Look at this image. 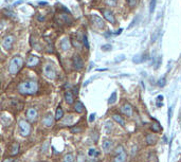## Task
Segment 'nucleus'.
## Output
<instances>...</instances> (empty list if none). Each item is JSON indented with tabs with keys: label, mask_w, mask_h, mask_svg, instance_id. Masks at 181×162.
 Masks as SVG:
<instances>
[{
	"label": "nucleus",
	"mask_w": 181,
	"mask_h": 162,
	"mask_svg": "<svg viewBox=\"0 0 181 162\" xmlns=\"http://www.w3.org/2000/svg\"><path fill=\"white\" fill-rule=\"evenodd\" d=\"M38 90V84L37 82L29 80V81L21 82L18 85V91L21 94H34Z\"/></svg>",
	"instance_id": "f257e3e1"
},
{
	"label": "nucleus",
	"mask_w": 181,
	"mask_h": 162,
	"mask_svg": "<svg viewBox=\"0 0 181 162\" xmlns=\"http://www.w3.org/2000/svg\"><path fill=\"white\" fill-rule=\"evenodd\" d=\"M23 61L20 56H14L13 58L11 59L10 62V65H8V71L11 74H16L18 71L20 70V68L23 67Z\"/></svg>",
	"instance_id": "f03ea898"
},
{
	"label": "nucleus",
	"mask_w": 181,
	"mask_h": 162,
	"mask_svg": "<svg viewBox=\"0 0 181 162\" xmlns=\"http://www.w3.org/2000/svg\"><path fill=\"white\" fill-rule=\"evenodd\" d=\"M18 130L23 137H28L31 132V125L29 124L28 121L20 120L18 122Z\"/></svg>",
	"instance_id": "7ed1b4c3"
},
{
	"label": "nucleus",
	"mask_w": 181,
	"mask_h": 162,
	"mask_svg": "<svg viewBox=\"0 0 181 162\" xmlns=\"http://www.w3.org/2000/svg\"><path fill=\"white\" fill-rule=\"evenodd\" d=\"M44 73H45L46 77H48L49 80H54L56 76L55 67L51 64H47L45 67H44Z\"/></svg>",
	"instance_id": "20e7f679"
},
{
	"label": "nucleus",
	"mask_w": 181,
	"mask_h": 162,
	"mask_svg": "<svg viewBox=\"0 0 181 162\" xmlns=\"http://www.w3.org/2000/svg\"><path fill=\"white\" fill-rule=\"evenodd\" d=\"M15 38L13 35H6L4 38L2 39V47L3 49H6V51L11 50L13 45H14Z\"/></svg>",
	"instance_id": "39448f33"
},
{
	"label": "nucleus",
	"mask_w": 181,
	"mask_h": 162,
	"mask_svg": "<svg viewBox=\"0 0 181 162\" xmlns=\"http://www.w3.org/2000/svg\"><path fill=\"white\" fill-rule=\"evenodd\" d=\"M72 65L73 68L76 70V71H80L84 68V62L82 57L80 55H74L72 58Z\"/></svg>",
	"instance_id": "423d86ee"
},
{
	"label": "nucleus",
	"mask_w": 181,
	"mask_h": 162,
	"mask_svg": "<svg viewBox=\"0 0 181 162\" xmlns=\"http://www.w3.org/2000/svg\"><path fill=\"white\" fill-rule=\"evenodd\" d=\"M38 117V111L36 108H29L27 110V119L30 122H35Z\"/></svg>",
	"instance_id": "0eeeda50"
},
{
	"label": "nucleus",
	"mask_w": 181,
	"mask_h": 162,
	"mask_svg": "<svg viewBox=\"0 0 181 162\" xmlns=\"http://www.w3.org/2000/svg\"><path fill=\"white\" fill-rule=\"evenodd\" d=\"M54 117H53V115L51 113V112H49V113H47V115L44 117V119H42V124L46 126V127H52L53 124H54Z\"/></svg>",
	"instance_id": "6e6552de"
},
{
	"label": "nucleus",
	"mask_w": 181,
	"mask_h": 162,
	"mask_svg": "<svg viewBox=\"0 0 181 162\" xmlns=\"http://www.w3.org/2000/svg\"><path fill=\"white\" fill-rule=\"evenodd\" d=\"M121 111H122L125 116H127V117H131L132 113H134V108L131 106V104L125 103V104H123L122 107H121Z\"/></svg>",
	"instance_id": "1a4fd4ad"
},
{
	"label": "nucleus",
	"mask_w": 181,
	"mask_h": 162,
	"mask_svg": "<svg viewBox=\"0 0 181 162\" xmlns=\"http://www.w3.org/2000/svg\"><path fill=\"white\" fill-rule=\"evenodd\" d=\"M103 15H104V18H105L107 21L111 23V25H114L116 23V19H114V15L110 10H103Z\"/></svg>",
	"instance_id": "9d476101"
},
{
	"label": "nucleus",
	"mask_w": 181,
	"mask_h": 162,
	"mask_svg": "<svg viewBox=\"0 0 181 162\" xmlns=\"http://www.w3.org/2000/svg\"><path fill=\"white\" fill-rule=\"evenodd\" d=\"M91 20H92V23H94L99 29H103L104 25H105L103 19H102L100 16H98V15H91Z\"/></svg>",
	"instance_id": "9b49d317"
},
{
	"label": "nucleus",
	"mask_w": 181,
	"mask_h": 162,
	"mask_svg": "<svg viewBox=\"0 0 181 162\" xmlns=\"http://www.w3.org/2000/svg\"><path fill=\"white\" fill-rule=\"evenodd\" d=\"M59 47H61V51H68L71 47V44H70V40L68 37H65L61 40V44H59Z\"/></svg>",
	"instance_id": "f8f14e48"
},
{
	"label": "nucleus",
	"mask_w": 181,
	"mask_h": 162,
	"mask_svg": "<svg viewBox=\"0 0 181 162\" xmlns=\"http://www.w3.org/2000/svg\"><path fill=\"white\" fill-rule=\"evenodd\" d=\"M126 160H127V153L125 151L113 157V162H126Z\"/></svg>",
	"instance_id": "ddd939ff"
},
{
	"label": "nucleus",
	"mask_w": 181,
	"mask_h": 162,
	"mask_svg": "<svg viewBox=\"0 0 181 162\" xmlns=\"http://www.w3.org/2000/svg\"><path fill=\"white\" fill-rule=\"evenodd\" d=\"M112 147V141L109 139H104L103 142H102V148L105 153H109L110 149Z\"/></svg>",
	"instance_id": "4468645a"
},
{
	"label": "nucleus",
	"mask_w": 181,
	"mask_h": 162,
	"mask_svg": "<svg viewBox=\"0 0 181 162\" xmlns=\"http://www.w3.org/2000/svg\"><path fill=\"white\" fill-rule=\"evenodd\" d=\"M157 140H158V138H157V136L155 134H148L146 136L145 141H146V143H147L148 145H154V144L157 143Z\"/></svg>",
	"instance_id": "2eb2a0df"
},
{
	"label": "nucleus",
	"mask_w": 181,
	"mask_h": 162,
	"mask_svg": "<svg viewBox=\"0 0 181 162\" xmlns=\"http://www.w3.org/2000/svg\"><path fill=\"white\" fill-rule=\"evenodd\" d=\"M38 63H39V58L37 56L31 55L28 58V61H27V66H29V67H34V66H36Z\"/></svg>",
	"instance_id": "dca6fc26"
},
{
	"label": "nucleus",
	"mask_w": 181,
	"mask_h": 162,
	"mask_svg": "<svg viewBox=\"0 0 181 162\" xmlns=\"http://www.w3.org/2000/svg\"><path fill=\"white\" fill-rule=\"evenodd\" d=\"M64 98L67 104H73V102H74V95H73V93L71 92V91H69V90L65 92Z\"/></svg>",
	"instance_id": "f3484780"
},
{
	"label": "nucleus",
	"mask_w": 181,
	"mask_h": 162,
	"mask_svg": "<svg viewBox=\"0 0 181 162\" xmlns=\"http://www.w3.org/2000/svg\"><path fill=\"white\" fill-rule=\"evenodd\" d=\"M63 118H64V110L61 109V107H57L55 116H54V119H55L56 121H59V120H61Z\"/></svg>",
	"instance_id": "a211bd4d"
},
{
	"label": "nucleus",
	"mask_w": 181,
	"mask_h": 162,
	"mask_svg": "<svg viewBox=\"0 0 181 162\" xmlns=\"http://www.w3.org/2000/svg\"><path fill=\"white\" fill-rule=\"evenodd\" d=\"M74 110H75L77 113H82V112L85 110V106H84V104L82 102H76L75 105H74Z\"/></svg>",
	"instance_id": "6ab92c4d"
},
{
	"label": "nucleus",
	"mask_w": 181,
	"mask_h": 162,
	"mask_svg": "<svg viewBox=\"0 0 181 162\" xmlns=\"http://www.w3.org/2000/svg\"><path fill=\"white\" fill-rule=\"evenodd\" d=\"M112 119H113L117 123H119L121 126H124L125 125V121H124V119H123V117H121L120 115H113L112 116Z\"/></svg>",
	"instance_id": "aec40b11"
},
{
	"label": "nucleus",
	"mask_w": 181,
	"mask_h": 162,
	"mask_svg": "<svg viewBox=\"0 0 181 162\" xmlns=\"http://www.w3.org/2000/svg\"><path fill=\"white\" fill-rule=\"evenodd\" d=\"M73 122V116L72 115H69L67 116V117H65L64 119H63V121H61V124L63 125H70V124H72Z\"/></svg>",
	"instance_id": "412c9836"
},
{
	"label": "nucleus",
	"mask_w": 181,
	"mask_h": 162,
	"mask_svg": "<svg viewBox=\"0 0 181 162\" xmlns=\"http://www.w3.org/2000/svg\"><path fill=\"white\" fill-rule=\"evenodd\" d=\"M18 151H19V144L17 142L13 143V145H12V148H11V154L13 156H15V155L18 154Z\"/></svg>",
	"instance_id": "4be33fe9"
},
{
	"label": "nucleus",
	"mask_w": 181,
	"mask_h": 162,
	"mask_svg": "<svg viewBox=\"0 0 181 162\" xmlns=\"http://www.w3.org/2000/svg\"><path fill=\"white\" fill-rule=\"evenodd\" d=\"M151 130H153L154 132H160V131H161V129H162L161 126L159 125V123H157V122H155V123L151 124Z\"/></svg>",
	"instance_id": "5701e85b"
},
{
	"label": "nucleus",
	"mask_w": 181,
	"mask_h": 162,
	"mask_svg": "<svg viewBox=\"0 0 181 162\" xmlns=\"http://www.w3.org/2000/svg\"><path fill=\"white\" fill-rule=\"evenodd\" d=\"M73 161H74V156L71 153H69V154H67L64 157V162H73Z\"/></svg>",
	"instance_id": "b1692460"
},
{
	"label": "nucleus",
	"mask_w": 181,
	"mask_h": 162,
	"mask_svg": "<svg viewBox=\"0 0 181 162\" xmlns=\"http://www.w3.org/2000/svg\"><path fill=\"white\" fill-rule=\"evenodd\" d=\"M61 17L63 18V20H64V21H65L66 23H69V25H70V23H72V18H71V17H70L69 15H67V14H61Z\"/></svg>",
	"instance_id": "393cba45"
},
{
	"label": "nucleus",
	"mask_w": 181,
	"mask_h": 162,
	"mask_svg": "<svg viewBox=\"0 0 181 162\" xmlns=\"http://www.w3.org/2000/svg\"><path fill=\"white\" fill-rule=\"evenodd\" d=\"M156 4H157V0H151V3H149V12H151V14H153L154 11H155Z\"/></svg>",
	"instance_id": "a878e982"
},
{
	"label": "nucleus",
	"mask_w": 181,
	"mask_h": 162,
	"mask_svg": "<svg viewBox=\"0 0 181 162\" xmlns=\"http://www.w3.org/2000/svg\"><path fill=\"white\" fill-rule=\"evenodd\" d=\"M99 155V151L95 149V148H89V151H88V156L89 157H95Z\"/></svg>",
	"instance_id": "bb28decb"
},
{
	"label": "nucleus",
	"mask_w": 181,
	"mask_h": 162,
	"mask_svg": "<svg viewBox=\"0 0 181 162\" xmlns=\"http://www.w3.org/2000/svg\"><path fill=\"white\" fill-rule=\"evenodd\" d=\"M116 101H117V92H112L111 95H110V98H109V100H108V103L113 104V103H116Z\"/></svg>",
	"instance_id": "cd10ccee"
},
{
	"label": "nucleus",
	"mask_w": 181,
	"mask_h": 162,
	"mask_svg": "<svg viewBox=\"0 0 181 162\" xmlns=\"http://www.w3.org/2000/svg\"><path fill=\"white\" fill-rule=\"evenodd\" d=\"M165 84H166V80H165V77L160 78V80L158 81V86L159 87H164Z\"/></svg>",
	"instance_id": "c85d7f7f"
},
{
	"label": "nucleus",
	"mask_w": 181,
	"mask_h": 162,
	"mask_svg": "<svg viewBox=\"0 0 181 162\" xmlns=\"http://www.w3.org/2000/svg\"><path fill=\"white\" fill-rule=\"evenodd\" d=\"M118 0H106V3L108 4L109 6H117Z\"/></svg>",
	"instance_id": "c756f323"
},
{
	"label": "nucleus",
	"mask_w": 181,
	"mask_h": 162,
	"mask_svg": "<svg viewBox=\"0 0 181 162\" xmlns=\"http://www.w3.org/2000/svg\"><path fill=\"white\" fill-rule=\"evenodd\" d=\"M127 3H128V6H131V8H135L137 6V2H138V0H126Z\"/></svg>",
	"instance_id": "7c9ffc66"
},
{
	"label": "nucleus",
	"mask_w": 181,
	"mask_h": 162,
	"mask_svg": "<svg viewBox=\"0 0 181 162\" xmlns=\"http://www.w3.org/2000/svg\"><path fill=\"white\" fill-rule=\"evenodd\" d=\"M123 151H125L124 149V146L123 145H119L117 148H116V151H114V154L117 155V154H120V153H122Z\"/></svg>",
	"instance_id": "2f4dec72"
},
{
	"label": "nucleus",
	"mask_w": 181,
	"mask_h": 162,
	"mask_svg": "<svg viewBox=\"0 0 181 162\" xmlns=\"http://www.w3.org/2000/svg\"><path fill=\"white\" fill-rule=\"evenodd\" d=\"M82 42H83V44L85 45V47H86L87 49L89 48V42H88V39H87L86 35H84V36H83V40H82Z\"/></svg>",
	"instance_id": "473e14b6"
},
{
	"label": "nucleus",
	"mask_w": 181,
	"mask_h": 162,
	"mask_svg": "<svg viewBox=\"0 0 181 162\" xmlns=\"http://www.w3.org/2000/svg\"><path fill=\"white\" fill-rule=\"evenodd\" d=\"M102 49H103L104 51H109V50H111V46H110V45L102 46Z\"/></svg>",
	"instance_id": "72a5a7b5"
},
{
	"label": "nucleus",
	"mask_w": 181,
	"mask_h": 162,
	"mask_svg": "<svg viewBox=\"0 0 181 162\" xmlns=\"http://www.w3.org/2000/svg\"><path fill=\"white\" fill-rule=\"evenodd\" d=\"M77 162H84L85 161V157L83 156V155H80V156L77 157Z\"/></svg>",
	"instance_id": "f704fd0d"
},
{
	"label": "nucleus",
	"mask_w": 181,
	"mask_h": 162,
	"mask_svg": "<svg viewBox=\"0 0 181 162\" xmlns=\"http://www.w3.org/2000/svg\"><path fill=\"white\" fill-rule=\"evenodd\" d=\"M94 119H95V115H94V113L90 115V117H89V122H90V123H92V122L94 121Z\"/></svg>",
	"instance_id": "c9c22d12"
},
{
	"label": "nucleus",
	"mask_w": 181,
	"mask_h": 162,
	"mask_svg": "<svg viewBox=\"0 0 181 162\" xmlns=\"http://www.w3.org/2000/svg\"><path fill=\"white\" fill-rule=\"evenodd\" d=\"M71 131H72L73 134H74V132H80V131H82V128H78V127H75V128H72V129H71Z\"/></svg>",
	"instance_id": "e433bc0d"
},
{
	"label": "nucleus",
	"mask_w": 181,
	"mask_h": 162,
	"mask_svg": "<svg viewBox=\"0 0 181 162\" xmlns=\"http://www.w3.org/2000/svg\"><path fill=\"white\" fill-rule=\"evenodd\" d=\"M137 20H138V17H136V18H135V20H134V21H132V23H131V25H129V27H128L129 29H130V28H132V27H134V25H136Z\"/></svg>",
	"instance_id": "4c0bfd02"
},
{
	"label": "nucleus",
	"mask_w": 181,
	"mask_h": 162,
	"mask_svg": "<svg viewBox=\"0 0 181 162\" xmlns=\"http://www.w3.org/2000/svg\"><path fill=\"white\" fill-rule=\"evenodd\" d=\"M119 57H120V58H118V59H116V62H120V61H124V59H125V56L124 55H121V56H119Z\"/></svg>",
	"instance_id": "58836bf2"
},
{
	"label": "nucleus",
	"mask_w": 181,
	"mask_h": 162,
	"mask_svg": "<svg viewBox=\"0 0 181 162\" xmlns=\"http://www.w3.org/2000/svg\"><path fill=\"white\" fill-rule=\"evenodd\" d=\"M3 162H14V159L13 158H6V159H4Z\"/></svg>",
	"instance_id": "ea45409f"
},
{
	"label": "nucleus",
	"mask_w": 181,
	"mask_h": 162,
	"mask_svg": "<svg viewBox=\"0 0 181 162\" xmlns=\"http://www.w3.org/2000/svg\"><path fill=\"white\" fill-rule=\"evenodd\" d=\"M48 145H49V143L46 142L45 144H44V146H42V151H46V148L48 147Z\"/></svg>",
	"instance_id": "a19ab883"
},
{
	"label": "nucleus",
	"mask_w": 181,
	"mask_h": 162,
	"mask_svg": "<svg viewBox=\"0 0 181 162\" xmlns=\"http://www.w3.org/2000/svg\"><path fill=\"white\" fill-rule=\"evenodd\" d=\"M20 3H23V1H18V2H15V3H14V6H18V4H20Z\"/></svg>",
	"instance_id": "79ce46f5"
},
{
	"label": "nucleus",
	"mask_w": 181,
	"mask_h": 162,
	"mask_svg": "<svg viewBox=\"0 0 181 162\" xmlns=\"http://www.w3.org/2000/svg\"><path fill=\"white\" fill-rule=\"evenodd\" d=\"M1 153H2V149H1V147H0V155H1Z\"/></svg>",
	"instance_id": "37998d69"
}]
</instances>
